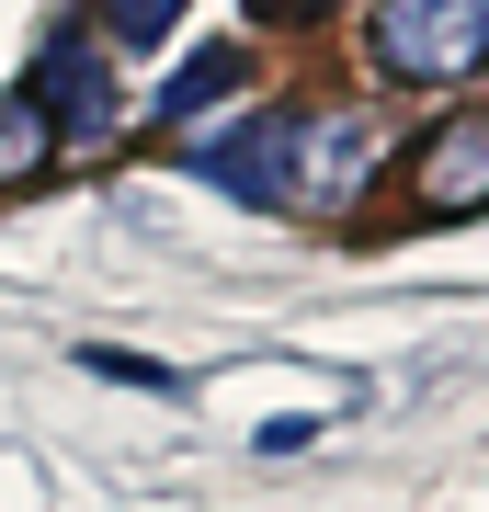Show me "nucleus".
I'll use <instances>...</instances> for the list:
<instances>
[{"mask_svg": "<svg viewBox=\"0 0 489 512\" xmlns=\"http://www.w3.org/2000/svg\"><path fill=\"white\" fill-rule=\"evenodd\" d=\"M91 23H103L114 46H160L171 23H182V0H91Z\"/></svg>", "mask_w": 489, "mask_h": 512, "instance_id": "obj_7", "label": "nucleus"}, {"mask_svg": "<svg viewBox=\"0 0 489 512\" xmlns=\"http://www.w3.org/2000/svg\"><path fill=\"white\" fill-rule=\"evenodd\" d=\"M376 69L421 80V92L478 80L489 69V0H387L376 12Z\"/></svg>", "mask_w": 489, "mask_h": 512, "instance_id": "obj_2", "label": "nucleus"}, {"mask_svg": "<svg viewBox=\"0 0 489 512\" xmlns=\"http://www.w3.org/2000/svg\"><path fill=\"white\" fill-rule=\"evenodd\" d=\"M91 365H103L114 387H171V365H137V353H91Z\"/></svg>", "mask_w": 489, "mask_h": 512, "instance_id": "obj_9", "label": "nucleus"}, {"mask_svg": "<svg viewBox=\"0 0 489 512\" xmlns=\"http://www.w3.org/2000/svg\"><path fill=\"white\" fill-rule=\"evenodd\" d=\"M330 0H251V23H273V35H296V23H319Z\"/></svg>", "mask_w": 489, "mask_h": 512, "instance_id": "obj_8", "label": "nucleus"}, {"mask_svg": "<svg viewBox=\"0 0 489 512\" xmlns=\"http://www.w3.org/2000/svg\"><path fill=\"white\" fill-rule=\"evenodd\" d=\"M205 171H217L228 194H251V205L330 217V205H353L376 183V114H353V103H273V114L239 126V148H205Z\"/></svg>", "mask_w": 489, "mask_h": 512, "instance_id": "obj_1", "label": "nucleus"}, {"mask_svg": "<svg viewBox=\"0 0 489 512\" xmlns=\"http://www.w3.org/2000/svg\"><path fill=\"white\" fill-rule=\"evenodd\" d=\"M35 103H46V114H69L80 137H114V114H126V103H114V80H103V57H91L80 35L46 57V92H35Z\"/></svg>", "mask_w": 489, "mask_h": 512, "instance_id": "obj_5", "label": "nucleus"}, {"mask_svg": "<svg viewBox=\"0 0 489 512\" xmlns=\"http://www.w3.org/2000/svg\"><path fill=\"white\" fill-rule=\"evenodd\" d=\"M228 80H239V46H205V57H182V69H171V92L148 103V114H160V126H194V114L217 103Z\"/></svg>", "mask_w": 489, "mask_h": 512, "instance_id": "obj_6", "label": "nucleus"}, {"mask_svg": "<svg viewBox=\"0 0 489 512\" xmlns=\"http://www.w3.org/2000/svg\"><path fill=\"white\" fill-rule=\"evenodd\" d=\"M410 217H433V228L489 217V103L444 114V126L410 148Z\"/></svg>", "mask_w": 489, "mask_h": 512, "instance_id": "obj_3", "label": "nucleus"}, {"mask_svg": "<svg viewBox=\"0 0 489 512\" xmlns=\"http://www.w3.org/2000/svg\"><path fill=\"white\" fill-rule=\"evenodd\" d=\"M57 148H69V126H57L35 92H0V194H35L57 171Z\"/></svg>", "mask_w": 489, "mask_h": 512, "instance_id": "obj_4", "label": "nucleus"}]
</instances>
